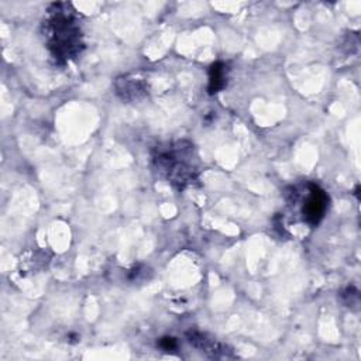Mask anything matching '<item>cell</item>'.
<instances>
[{
    "mask_svg": "<svg viewBox=\"0 0 361 361\" xmlns=\"http://www.w3.org/2000/svg\"><path fill=\"white\" fill-rule=\"evenodd\" d=\"M48 11L49 14L44 21V35L52 56L61 62L75 58L83 47L75 10L71 4L55 3Z\"/></svg>",
    "mask_w": 361,
    "mask_h": 361,
    "instance_id": "cell-1",
    "label": "cell"
},
{
    "mask_svg": "<svg viewBox=\"0 0 361 361\" xmlns=\"http://www.w3.org/2000/svg\"><path fill=\"white\" fill-rule=\"evenodd\" d=\"M152 161L158 173L179 189L196 180L197 168L190 144L176 142L165 148H158Z\"/></svg>",
    "mask_w": 361,
    "mask_h": 361,
    "instance_id": "cell-2",
    "label": "cell"
},
{
    "mask_svg": "<svg viewBox=\"0 0 361 361\" xmlns=\"http://www.w3.org/2000/svg\"><path fill=\"white\" fill-rule=\"evenodd\" d=\"M329 197L323 189L317 185L309 183L307 192L302 204V219L309 226H317L326 214Z\"/></svg>",
    "mask_w": 361,
    "mask_h": 361,
    "instance_id": "cell-3",
    "label": "cell"
},
{
    "mask_svg": "<svg viewBox=\"0 0 361 361\" xmlns=\"http://www.w3.org/2000/svg\"><path fill=\"white\" fill-rule=\"evenodd\" d=\"M226 85V66L221 62H216L209 71V93L221 90Z\"/></svg>",
    "mask_w": 361,
    "mask_h": 361,
    "instance_id": "cell-4",
    "label": "cell"
},
{
    "mask_svg": "<svg viewBox=\"0 0 361 361\" xmlns=\"http://www.w3.org/2000/svg\"><path fill=\"white\" fill-rule=\"evenodd\" d=\"M120 82H123V85L117 82L116 86H117V92L121 94L123 99L124 97L126 99H135L138 93H144V90H145L144 85L141 82H135V79H133V80L120 79Z\"/></svg>",
    "mask_w": 361,
    "mask_h": 361,
    "instance_id": "cell-5",
    "label": "cell"
},
{
    "mask_svg": "<svg viewBox=\"0 0 361 361\" xmlns=\"http://www.w3.org/2000/svg\"><path fill=\"white\" fill-rule=\"evenodd\" d=\"M159 345H161L164 350H175L178 344H176V340H175V338H172V337H164V338H161Z\"/></svg>",
    "mask_w": 361,
    "mask_h": 361,
    "instance_id": "cell-6",
    "label": "cell"
}]
</instances>
